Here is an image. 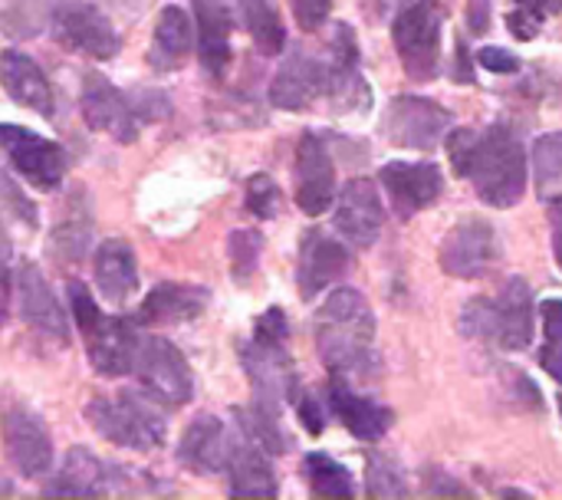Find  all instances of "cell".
Here are the masks:
<instances>
[{
    "label": "cell",
    "instance_id": "1",
    "mask_svg": "<svg viewBox=\"0 0 562 500\" xmlns=\"http://www.w3.org/2000/svg\"><path fill=\"white\" fill-rule=\"evenodd\" d=\"M316 349L333 376H366L379 366L375 313L359 290L339 287L316 310Z\"/></svg>",
    "mask_w": 562,
    "mask_h": 500
},
{
    "label": "cell",
    "instance_id": "2",
    "mask_svg": "<svg viewBox=\"0 0 562 500\" xmlns=\"http://www.w3.org/2000/svg\"><path fill=\"white\" fill-rule=\"evenodd\" d=\"M477 198L491 208H514L527 191V152L507 125L477 132L468 175Z\"/></svg>",
    "mask_w": 562,
    "mask_h": 500
},
{
    "label": "cell",
    "instance_id": "3",
    "mask_svg": "<svg viewBox=\"0 0 562 500\" xmlns=\"http://www.w3.org/2000/svg\"><path fill=\"white\" fill-rule=\"evenodd\" d=\"M161 402L145 389H122L112 399L99 396L86 405V422L112 445L125 452H155L165 445L168 422Z\"/></svg>",
    "mask_w": 562,
    "mask_h": 500
},
{
    "label": "cell",
    "instance_id": "4",
    "mask_svg": "<svg viewBox=\"0 0 562 500\" xmlns=\"http://www.w3.org/2000/svg\"><path fill=\"white\" fill-rule=\"evenodd\" d=\"M533 293L524 277H510L494 300H471L461 313V333L520 353L533 343Z\"/></svg>",
    "mask_w": 562,
    "mask_h": 500
},
{
    "label": "cell",
    "instance_id": "5",
    "mask_svg": "<svg viewBox=\"0 0 562 500\" xmlns=\"http://www.w3.org/2000/svg\"><path fill=\"white\" fill-rule=\"evenodd\" d=\"M441 26L445 0H402L392 20V40L405 73L428 82L441 69Z\"/></svg>",
    "mask_w": 562,
    "mask_h": 500
},
{
    "label": "cell",
    "instance_id": "6",
    "mask_svg": "<svg viewBox=\"0 0 562 500\" xmlns=\"http://www.w3.org/2000/svg\"><path fill=\"white\" fill-rule=\"evenodd\" d=\"M240 366L250 379L254 389V405L257 412L267 415H283V402H293L300 386H296V369L286 353V343H263L250 340L240 343Z\"/></svg>",
    "mask_w": 562,
    "mask_h": 500
},
{
    "label": "cell",
    "instance_id": "7",
    "mask_svg": "<svg viewBox=\"0 0 562 500\" xmlns=\"http://www.w3.org/2000/svg\"><path fill=\"white\" fill-rule=\"evenodd\" d=\"M132 376L161 405L178 409L194 399V373H191L188 359L181 356V349L175 343H168L161 336H148V333L142 336Z\"/></svg>",
    "mask_w": 562,
    "mask_h": 500
},
{
    "label": "cell",
    "instance_id": "8",
    "mask_svg": "<svg viewBox=\"0 0 562 500\" xmlns=\"http://www.w3.org/2000/svg\"><path fill=\"white\" fill-rule=\"evenodd\" d=\"M0 438L7 462L30 481L53 471V438L46 422L23 402H3L0 409Z\"/></svg>",
    "mask_w": 562,
    "mask_h": 500
},
{
    "label": "cell",
    "instance_id": "9",
    "mask_svg": "<svg viewBox=\"0 0 562 500\" xmlns=\"http://www.w3.org/2000/svg\"><path fill=\"white\" fill-rule=\"evenodd\" d=\"M451 129V112L425 96H395L382 119V138L395 148L431 152Z\"/></svg>",
    "mask_w": 562,
    "mask_h": 500
},
{
    "label": "cell",
    "instance_id": "10",
    "mask_svg": "<svg viewBox=\"0 0 562 500\" xmlns=\"http://www.w3.org/2000/svg\"><path fill=\"white\" fill-rule=\"evenodd\" d=\"M135 478L95 458L89 448H69L63 465L56 468L53 481L43 488L46 498H112V495H132Z\"/></svg>",
    "mask_w": 562,
    "mask_h": 500
},
{
    "label": "cell",
    "instance_id": "11",
    "mask_svg": "<svg viewBox=\"0 0 562 500\" xmlns=\"http://www.w3.org/2000/svg\"><path fill=\"white\" fill-rule=\"evenodd\" d=\"M49 33L63 49L89 56V59H112L122 49L119 30L112 26L109 13L79 0L56 7L49 20Z\"/></svg>",
    "mask_w": 562,
    "mask_h": 500
},
{
    "label": "cell",
    "instance_id": "12",
    "mask_svg": "<svg viewBox=\"0 0 562 500\" xmlns=\"http://www.w3.org/2000/svg\"><path fill=\"white\" fill-rule=\"evenodd\" d=\"M82 119L92 132H105L115 142H135L142 129V112L135 105V96L122 92L115 82H109L99 73L82 76V96H79Z\"/></svg>",
    "mask_w": 562,
    "mask_h": 500
},
{
    "label": "cell",
    "instance_id": "13",
    "mask_svg": "<svg viewBox=\"0 0 562 500\" xmlns=\"http://www.w3.org/2000/svg\"><path fill=\"white\" fill-rule=\"evenodd\" d=\"M0 148L7 152L10 165L20 171L23 181H30L40 191H56L66 178V152L36 135L23 125H0Z\"/></svg>",
    "mask_w": 562,
    "mask_h": 500
},
{
    "label": "cell",
    "instance_id": "14",
    "mask_svg": "<svg viewBox=\"0 0 562 500\" xmlns=\"http://www.w3.org/2000/svg\"><path fill=\"white\" fill-rule=\"evenodd\" d=\"M293 198L310 218H319L336 201V165L329 145L316 132H303L293 162Z\"/></svg>",
    "mask_w": 562,
    "mask_h": 500
},
{
    "label": "cell",
    "instance_id": "15",
    "mask_svg": "<svg viewBox=\"0 0 562 500\" xmlns=\"http://www.w3.org/2000/svg\"><path fill=\"white\" fill-rule=\"evenodd\" d=\"M142 336L145 333H142V323L138 320L99 313V320L82 330L86 353H89V366L99 376H105V379L132 376V366H135V353H138Z\"/></svg>",
    "mask_w": 562,
    "mask_h": 500
},
{
    "label": "cell",
    "instance_id": "16",
    "mask_svg": "<svg viewBox=\"0 0 562 500\" xmlns=\"http://www.w3.org/2000/svg\"><path fill=\"white\" fill-rule=\"evenodd\" d=\"M501 257V241L494 224L481 221V218H468L458 221L448 237L441 241V267L445 274L458 277V280H477L484 277Z\"/></svg>",
    "mask_w": 562,
    "mask_h": 500
},
{
    "label": "cell",
    "instance_id": "17",
    "mask_svg": "<svg viewBox=\"0 0 562 500\" xmlns=\"http://www.w3.org/2000/svg\"><path fill=\"white\" fill-rule=\"evenodd\" d=\"M234 432L227 445V478H231V498H257L273 500L280 495L277 475L270 465V452L247 432V425L234 415Z\"/></svg>",
    "mask_w": 562,
    "mask_h": 500
},
{
    "label": "cell",
    "instance_id": "18",
    "mask_svg": "<svg viewBox=\"0 0 562 500\" xmlns=\"http://www.w3.org/2000/svg\"><path fill=\"white\" fill-rule=\"evenodd\" d=\"M326 63H329L326 99L333 102V109L336 112H366L372 105V89L362 79L359 43H356V30L349 23H336Z\"/></svg>",
    "mask_w": 562,
    "mask_h": 500
},
{
    "label": "cell",
    "instance_id": "19",
    "mask_svg": "<svg viewBox=\"0 0 562 500\" xmlns=\"http://www.w3.org/2000/svg\"><path fill=\"white\" fill-rule=\"evenodd\" d=\"M379 181L402 221L438 204L445 195V175L435 162H389L382 165Z\"/></svg>",
    "mask_w": 562,
    "mask_h": 500
},
{
    "label": "cell",
    "instance_id": "20",
    "mask_svg": "<svg viewBox=\"0 0 562 500\" xmlns=\"http://www.w3.org/2000/svg\"><path fill=\"white\" fill-rule=\"evenodd\" d=\"M333 224H336V234L349 247L366 251L379 241V234L385 227V208L369 178H352L342 185V195L336 198Z\"/></svg>",
    "mask_w": 562,
    "mask_h": 500
},
{
    "label": "cell",
    "instance_id": "21",
    "mask_svg": "<svg viewBox=\"0 0 562 500\" xmlns=\"http://www.w3.org/2000/svg\"><path fill=\"white\" fill-rule=\"evenodd\" d=\"M326 86H329V63L303 49H293L270 82V102L286 112H303L319 96H326Z\"/></svg>",
    "mask_w": 562,
    "mask_h": 500
},
{
    "label": "cell",
    "instance_id": "22",
    "mask_svg": "<svg viewBox=\"0 0 562 500\" xmlns=\"http://www.w3.org/2000/svg\"><path fill=\"white\" fill-rule=\"evenodd\" d=\"M227 445H231V429L224 425V419L201 412L191 419V425L178 442V465L198 478L221 475L227 465Z\"/></svg>",
    "mask_w": 562,
    "mask_h": 500
},
{
    "label": "cell",
    "instance_id": "23",
    "mask_svg": "<svg viewBox=\"0 0 562 500\" xmlns=\"http://www.w3.org/2000/svg\"><path fill=\"white\" fill-rule=\"evenodd\" d=\"M16 297H20V320L36 330L40 336L46 340H56V343H66L69 340V323H66V313L59 307V300L53 297L43 270L36 264H20V274H16Z\"/></svg>",
    "mask_w": 562,
    "mask_h": 500
},
{
    "label": "cell",
    "instance_id": "24",
    "mask_svg": "<svg viewBox=\"0 0 562 500\" xmlns=\"http://www.w3.org/2000/svg\"><path fill=\"white\" fill-rule=\"evenodd\" d=\"M349 270V251L323 234V231H306L300 241V264H296V284L303 300H313L316 293H323L333 280H339Z\"/></svg>",
    "mask_w": 562,
    "mask_h": 500
},
{
    "label": "cell",
    "instance_id": "25",
    "mask_svg": "<svg viewBox=\"0 0 562 500\" xmlns=\"http://www.w3.org/2000/svg\"><path fill=\"white\" fill-rule=\"evenodd\" d=\"M0 86L7 89V96L43 115V119H53L56 115V96H53V86L46 79V73L40 69V63L33 56H26L23 49H3L0 53Z\"/></svg>",
    "mask_w": 562,
    "mask_h": 500
},
{
    "label": "cell",
    "instance_id": "26",
    "mask_svg": "<svg viewBox=\"0 0 562 500\" xmlns=\"http://www.w3.org/2000/svg\"><path fill=\"white\" fill-rule=\"evenodd\" d=\"M326 402H329V412L359 442H379L392 429V422H395L389 405H379V402L359 396L356 389H349L346 376H333V382L326 389Z\"/></svg>",
    "mask_w": 562,
    "mask_h": 500
},
{
    "label": "cell",
    "instance_id": "27",
    "mask_svg": "<svg viewBox=\"0 0 562 500\" xmlns=\"http://www.w3.org/2000/svg\"><path fill=\"white\" fill-rule=\"evenodd\" d=\"M194 20H198L194 46H198L201 69L211 79H224L234 59V49H231L234 13L224 0H194Z\"/></svg>",
    "mask_w": 562,
    "mask_h": 500
},
{
    "label": "cell",
    "instance_id": "28",
    "mask_svg": "<svg viewBox=\"0 0 562 500\" xmlns=\"http://www.w3.org/2000/svg\"><path fill=\"white\" fill-rule=\"evenodd\" d=\"M211 303V293L204 287H194V284H175V280H165L158 284L145 303L138 307V323L142 326H178V323H191L198 320Z\"/></svg>",
    "mask_w": 562,
    "mask_h": 500
},
{
    "label": "cell",
    "instance_id": "29",
    "mask_svg": "<svg viewBox=\"0 0 562 500\" xmlns=\"http://www.w3.org/2000/svg\"><path fill=\"white\" fill-rule=\"evenodd\" d=\"M95 287L99 297L112 307H125L138 290L135 251L125 241H105L95 251Z\"/></svg>",
    "mask_w": 562,
    "mask_h": 500
},
{
    "label": "cell",
    "instance_id": "30",
    "mask_svg": "<svg viewBox=\"0 0 562 500\" xmlns=\"http://www.w3.org/2000/svg\"><path fill=\"white\" fill-rule=\"evenodd\" d=\"M194 46V33H191V20L181 7H165L158 13L155 33H151V46H148V66L155 73H175L184 66L188 53Z\"/></svg>",
    "mask_w": 562,
    "mask_h": 500
},
{
    "label": "cell",
    "instance_id": "31",
    "mask_svg": "<svg viewBox=\"0 0 562 500\" xmlns=\"http://www.w3.org/2000/svg\"><path fill=\"white\" fill-rule=\"evenodd\" d=\"M89 241H92V214H89V201L76 188L63 221L49 234V254L56 257V264L76 267V264H82V257L89 251Z\"/></svg>",
    "mask_w": 562,
    "mask_h": 500
},
{
    "label": "cell",
    "instance_id": "32",
    "mask_svg": "<svg viewBox=\"0 0 562 500\" xmlns=\"http://www.w3.org/2000/svg\"><path fill=\"white\" fill-rule=\"evenodd\" d=\"M237 10H240L247 33L254 36V46L263 56H277L286 46V30L273 0H237Z\"/></svg>",
    "mask_w": 562,
    "mask_h": 500
},
{
    "label": "cell",
    "instance_id": "33",
    "mask_svg": "<svg viewBox=\"0 0 562 500\" xmlns=\"http://www.w3.org/2000/svg\"><path fill=\"white\" fill-rule=\"evenodd\" d=\"M59 0H7L0 7V33L10 40H33L49 30Z\"/></svg>",
    "mask_w": 562,
    "mask_h": 500
},
{
    "label": "cell",
    "instance_id": "34",
    "mask_svg": "<svg viewBox=\"0 0 562 500\" xmlns=\"http://www.w3.org/2000/svg\"><path fill=\"white\" fill-rule=\"evenodd\" d=\"M303 471H306L310 491H313L316 498H356V481H352L349 468L339 465L336 458H329V455H323V452H313V455H306Z\"/></svg>",
    "mask_w": 562,
    "mask_h": 500
},
{
    "label": "cell",
    "instance_id": "35",
    "mask_svg": "<svg viewBox=\"0 0 562 500\" xmlns=\"http://www.w3.org/2000/svg\"><path fill=\"white\" fill-rule=\"evenodd\" d=\"M533 168H537V191L550 201L562 195V132H547L533 145Z\"/></svg>",
    "mask_w": 562,
    "mask_h": 500
},
{
    "label": "cell",
    "instance_id": "36",
    "mask_svg": "<svg viewBox=\"0 0 562 500\" xmlns=\"http://www.w3.org/2000/svg\"><path fill=\"white\" fill-rule=\"evenodd\" d=\"M260 254H263V234L260 231L237 227L227 237V257H231V277H234V284H247L257 274Z\"/></svg>",
    "mask_w": 562,
    "mask_h": 500
},
{
    "label": "cell",
    "instance_id": "37",
    "mask_svg": "<svg viewBox=\"0 0 562 500\" xmlns=\"http://www.w3.org/2000/svg\"><path fill=\"white\" fill-rule=\"evenodd\" d=\"M540 323H543V336L547 343L540 346V366L562 382V300L550 297L540 303Z\"/></svg>",
    "mask_w": 562,
    "mask_h": 500
},
{
    "label": "cell",
    "instance_id": "38",
    "mask_svg": "<svg viewBox=\"0 0 562 500\" xmlns=\"http://www.w3.org/2000/svg\"><path fill=\"white\" fill-rule=\"evenodd\" d=\"M366 495L369 498H408V481L389 455L366 458Z\"/></svg>",
    "mask_w": 562,
    "mask_h": 500
},
{
    "label": "cell",
    "instance_id": "39",
    "mask_svg": "<svg viewBox=\"0 0 562 500\" xmlns=\"http://www.w3.org/2000/svg\"><path fill=\"white\" fill-rule=\"evenodd\" d=\"M560 10L562 0H510L507 26L517 40H533L543 30V23Z\"/></svg>",
    "mask_w": 562,
    "mask_h": 500
},
{
    "label": "cell",
    "instance_id": "40",
    "mask_svg": "<svg viewBox=\"0 0 562 500\" xmlns=\"http://www.w3.org/2000/svg\"><path fill=\"white\" fill-rule=\"evenodd\" d=\"M280 188H277V181L270 178V175H254L250 181H247V211L254 214V218H260V221H270V218H277V211H280Z\"/></svg>",
    "mask_w": 562,
    "mask_h": 500
},
{
    "label": "cell",
    "instance_id": "41",
    "mask_svg": "<svg viewBox=\"0 0 562 500\" xmlns=\"http://www.w3.org/2000/svg\"><path fill=\"white\" fill-rule=\"evenodd\" d=\"M0 201L10 208V214L23 224V227H30V231H36L40 227V211H36V204L23 195V188L0 168Z\"/></svg>",
    "mask_w": 562,
    "mask_h": 500
},
{
    "label": "cell",
    "instance_id": "42",
    "mask_svg": "<svg viewBox=\"0 0 562 500\" xmlns=\"http://www.w3.org/2000/svg\"><path fill=\"white\" fill-rule=\"evenodd\" d=\"M66 293H69L72 316H76V330L82 333L89 323H95V320H99V313H102V310L95 307V300H92V293H89V287H86L82 280H69Z\"/></svg>",
    "mask_w": 562,
    "mask_h": 500
},
{
    "label": "cell",
    "instance_id": "43",
    "mask_svg": "<svg viewBox=\"0 0 562 500\" xmlns=\"http://www.w3.org/2000/svg\"><path fill=\"white\" fill-rule=\"evenodd\" d=\"M474 138H477L474 129H454L448 135V158H451V168H454L458 178L468 175V165H471V155H474Z\"/></svg>",
    "mask_w": 562,
    "mask_h": 500
},
{
    "label": "cell",
    "instance_id": "44",
    "mask_svg": "<svg viewBox=\"0 0 562 500\" xmlns=\"http://www.w3.org/2000/svg\"><path fill=\"white\" fill-rule=\"evenodd\" d=\"M333 0H293V16L300 23V30L316 33L326 20H329Z\"/></svg>",
    "mask_w": 562,
    "mask_h": 500
},
{
    "label": "cell",
    "instance_id": "45",
    "mask_svg": "<svg viewBox=\"0 0 562 500\" xmlns=\"http://www.w3.org/2000/svg\"><path fill=\"white\" fill-rule=\"evenodd\" d=\"M286 336H290V323L280 307H270L254 326V340H263V343H286Z\"/></svg>",
    "mask_w": 562,
    "mask_h": 500
},
{
    "label": "cell",
    "instance_id": "46",
    "mask_svg": "<svg viewBox=\"0 0 562 500\" xmlns=\"http://www.w3.org/2000/svg\"><path fill=\"white\" fill-rule=\"evenodd\" d=\"M296 415H300V422H303V429L310 432V435H323V429H326V409H323V402L316 399V396H310V392H296Z\"/></svg>",
    "mask_w": 562,
    "mask_h": 500
},
{
    "label": "cell",
    "instance_id": "47",
    "mask_svg": "<svg viewBox=\"0 0 562 500\" xmlns=\"http://www.w3.org/2000/svg\"><path fill=\"white\" fill-rule=\"evenodd\" d=\"M477 59H481V66H487L491 73H517V69H520V59H517L514 53L501 49V46H484Z\"/></svg>",
    "mask_w": 562,
    "mask_h": 500
},
{
    "label": "cell",
    "instance_id": "48",
    "mask_svg": "<svg viewBox=\"0 0 562 500\" xmlns=\"http://www.w3.org/2000/svg\"><path fill=\"white\" fill-rule=\"evenodd\" d=\"M468 26L484 33L491 26V0H468Z\"/></svg>",
    "mask_w": 562,
    "mask_h": 500
},
{
    "label": "cell",
    "instance_id": "49",
    "mask_svg": "<svg viewBox=\"0 0 562 500\" xmlns=\"http://www.w3.org/2000/svg\"><path fill=\"white\" fill-rule=\"evenodd\" d=\"M454 79H458V82H474L471 49H468L464 40H458V49H454Z\"/></svg>",
    "mask_w": 562,
    "mask_h": 500
},
{
    "label": "cell",
    "instance_id": "50",
    "mask_svg": "<svg viewBox=\"0 0 562 500\" xmlns=\"http://www.w3.org/2000/svg\"><path fill=\"white\" fill-rule=\"evenodd\" d=\"M550 224H553V251H557V264L562 270V195L550 198Z\"/></svg>",
    "mask_w": 562,
    "mask_h": 500
},
{
    "label": "cell",
    "instance_id": "51",
    "mask_svg": "<svg viewBox=\"0 0 562 500\" xmlns=\"http://www.w3.org/2000/svg\"><path fill=\"white\" fill-rule=\"evenodd\" d=\"M102 3H105V10H112V13L125 16V20H138L142 10H145L151 0H102Z\"/></svg>",
    "mask_w": 562,
    "mask_h": 500
},
{
    "label": "cell",
    "instance_id": "52",
    "mask_svg": "<svg viewBox=\"0 0 562 500\" xmlns=\"http://www.w3.org/2000/svg\"><path fill=\"white\" fill-rule=\"evenodd\" d=\"M10 297H13V280H10V270H7V264H0V326L7 323V313H10Z\"/></svg>",
    "mask_w": 562,
    "mask_h": 500
},
{
    "label": "cell",
    "instance_id": "53",
    "mask_svg": "<svg viewBox=\"0 0 562 500\" xmlns=\"http://www.w3.org/2000/svg\"><path fill=\"white\" fill-rule=\"evenodd\" d=\"M389 3H392V0H366V7H369L372 16H382V13L389 10Z\"/></svg>",
    "mask_w": 562,
    "mask_h": 500
},
{
    "label": "cell",
    "instance_id": "54",
    "mask_svg": "<svg viewBox=\"0 0 562 500\" xmlns=\"http://www.w3.org/2000/svg\"><path fill=\"white\" fill-rule=\"evenodd\" d=\"M7 260H10V237H7V231L0 224V264H7Z\"/></svg>",
    "mask_w": 562,
    "mask_h": 500
},
{
    "label": "cell",
    "instance_id": "55",
    "mask_svg": "<svg viewBox=\"0 0 562 500\" xmlns=\"http://www.w3.org/2000/svg\"><path fill=\"white\" fill-rule=\"evenodd\" d=\"M560 409H562V396H560Z\"/></svg>",
    "mask_w": 562,
    "mask_h": 500
}]
</instances>
